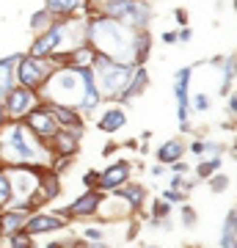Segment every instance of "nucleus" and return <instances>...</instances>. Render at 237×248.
Returning <instances> with one entry per match:
<instances>
[{
	"label": "nucleus",
	"instance_id": "ddd939ff",
	"mask_svg": "<svg viewBox=\"0 0 237 248\" xmlns=\"http://www.w3.org/2000/svg\"><path fill=\"white\" fill-rule=\"evenodd\" d=\"M124 122H127V116H124L122 108H111L102 119H99V130L102 133H116V130H122Z\"/></svg>",
	"mask_w": 237,
	"mask_h": 248
},
{
	"label": "nucleus",
	"instance_id": "a878e982",
	"mask_svg": "<svg viewBox=\"0 0 237 248\" xmlns=\"http://www.w3.org/2000/svg\"><path fill=\"white\" fill-rule=\"evenodd\" d=\"M31 28H33V31H42V28H50V14H47V11H39V14L33 17V22H31Z\"/></svg>",
	"mask_w": 237,
	"mask_h": 248
},
{
	"label": "nucleus",
	"instance_id": "6e6552de",
	"mask_svg": "<svg viewBox=\"0 0 237 248\" xmlns=\"http://www.w3.org/2000/svg\"><path fill=\"white\" fill-rule=\"evenodd\" d=\"M25 119H28V127H31L36 135H42V138H53V135L58 133V122L53 119L50 108L36 105L31 113H25Z\"/></svg>",
	"mask_w": 237,
	"mask_h": 248
},
{
	"label": "nucleus",
	"instance_id": "4be33fe9",
	"mask_svg": "<svg viewBox=\"0 0 237 248\" xmlns=\"http://www.w3.org/2000/svg\"><path fill=\"white\" fill-rule=\"evenodd\" d=\"M53 138L58 141V152H61V155H72V152H75V141H78V138H72V130H66V133H55Z\"/></svg>",
	"mask_w": 237,
	"mask_h": 248
},
{
	"label": "nucleus",
	"instance_id": "b1692460",
	"mask_svg": "<svg viewBox=\"0 0 237 248\" xmlns=\"http://www.w3.org/2000/svg\"><path fill=\"white\" fill-rule=\"evenodd\" d=\"M218 169H221V157H212V160H207V163H202V166L196 169V174L202 179H210L212 171H218Z\"/></svg>",
	"mask_w": 237,
	"mask_h": 248
},
{
	"label": "nucleus",
	"instance_id": "9b49d317",
	"mask_svg": "<svg viewBox=\"0 0 237 248\" xmlns=\"http://www.w3.org/2000/svg\"><path fill=\"white\" fill-rule=\"evenodd\" d=\"M66 226V218L61 215H33V218H28L22 232L25 234H39V232H53V229H63Z\"/></svg>",
	"mask_w": 237,
	"mask_h": 248
},
{
	"label": "nucleus",
	"instance_id": "72a5a7b5",
	"mask_svg": "<svg viewBox=\"0 0 237 248\" xmlns=\"http://www.w3.org/2000/svg\"><path fill=\"white\" fill-rule=\"evenodd\" d=\"M176 22H179V25H188V14H185L182 9H176Z\"/></svg>",
	"mask_w": 237,
	"mask_h": 248
},
{
	"label": "nucleus",
	"instance_id": "dca6fc26",
	"mask_svg": "<svg viewBox=\"0 0 237 248\" xmlns=\"http://www.w3.org/2000/svg\"><path fill=\"white\" fill-rule=\"evenodd\" d=\"M83 6V0H47V14H72Z\"/></svg>",
	"mask_w": 237,
	"mask_h": 248
},
{
	"label": "nucleus",
	"instance_id": "6ab92c4d",
	"mask_svg": "<svg viewBox=\"0 0 237 248\" xmlns=\"http://www.w3.org/2000/svg\"><path fill=\"white\" fill-rule=\"evenodd\" d=\"M235 210H229L226 221H223V232H221V248H235Z\"/></svg>",
	"mask_w": 237,
	"mask_h": 248
},
{
	"label": "nucleus",
	"instance_id": "0eeeda50",
	"mask_svg": "<svg viewBox=\"0 0 237 248\" xmlns=\"http://www.w3.org/2000/svg\"><path fill=\"white\" fill-rule=\"evenodd\" d=\"M66 28H69V22H66V25L47 28V31H44V33L33 42V47H31V55H33V58H47L50 53H55V50L61 47V42L66 39Z\"/></svg>",
	"mask_w": 237,
	"mask_h": 248
},
{
	"label": "nucleus",
	"instance_id": "f704fd0d",
	"mask_svg": "<svg viewBox=\"0 0 237 248\" xmlns=\"http://www.w3.org/2000/svg\"><path fill=\"white\" fill-rule=\"evenodd\" d=\"M163 42H166V45H174V42H176V33H163Z\"/></svg>",
	"mask_w": 237,
	"mask_h": 248
},
{
	"label": "nucleus",
	"instance_id": "423d86ee",
	"mask_svg": "<svg viewBox=\"0 0 237 248\" xmlns=\"http://www.w3.org/2000/svg\"><path fill=\"white\" fill-rule=\"evenodd\" d=\"M33 108H36V91L22 89V86H11L9 94H6V105H3L6 113L14 116V119H19V116L31 113Z\"/></svg>",
	"mask_w": 237,
	"mask_h": 248
},
{
	"label": "nucleus",
	"instance_id": "58836bf2",
	"mask_svg": "<svg viewBox=\"0 0 237 248\" xmlns=\"http://www.w3.org/2000/svg\"><path fill=\"white\" fill-rule=\"evenodd\" d=\"M3 122H6V110H3V105H0V127H3Z\"/></svg>",
	"mask_w": 237,
	"mask_h": 248
},
{
	"label": "nucleus",
	"instance_id": "a211bd4d",
	"mask_svg": "<svg viewBox=\"0 0 237 248\" xmlns=\"http://www.w3.org/2000/svg\"><path fill=\"white\" fill-rule=\"evenodd\" d=\"M25 221H28L25 213H9L6 218H3V223H0V229L6 232V234H17V232H22Z\"/></svg>",
	"mask_w": 237,
	"mask_h": 248
},
{
	"label": "nucleus",
	"instance_id": "4c0bfd02",
	"mask_svg": "<svg viewBox=\"0 0 237 248\" xmlns=\"http://www.w3.org/2000/svg\"><path fill=\"white\" fill-rule=\"evenodd\" d=\"M152 174H155V177H163V166H160V163H158V166L152 169Z\"/></svg>",
	"mask_w": 237,
	"mask_h": 248
},
{
	"label": "nucleus",
	"instance_id": "bb28decb",
	"mask_svg": "<svg viewBox=\"0 0 237 248\" xmlns=\"http://www.w3.org/2000/svg\"><path fill=\"white\" fill-rule=\"evenodd\" d=\"M193 110H199V113L210 110V97H207V94H196L193 97Z\"/></svg>",
	"mask_w": 237,
	"mask_h": 248
},
{
	"label": "nucleus",
	"instance_id": "5701e85b",
	"mask_svg": "<svg viewBox=\"0 0 237 248\" xmlns=\"http://www.w3.org/2000/svg\"><path fill=\"white\" fill-rule=\"evenodd\" d=\"M11 196H14V187H11V179L6 171H0V204H9Z\"/></svg>",
	"mask_w": 237,
	"mask_h": 248
},
{
	"label": "nucleus",
	"instance_id": "7c9ffc66",
	"mask_svg": "<svg viewBox=\"0 0 237 248\" xmlns=\"http://www.w3.org/2000/svg\"><path fill=\"white\" fill-rule=\"evenodd\" d=\"M163 199H166V202H182V193H179V190H166Z\"/></svg>",
	"mask_w": 237,
	"mask_h": 248
},
{
	"label": "nucleus",
	"instance_id": "473e14b6",
	"mask_svg": "<svg viewBox=\"0 0 237 248\" xmlns=\"http://www.w3.org/2000/svg\"><path fill=\"white\" fill-rule=\"evenodd\" d=\"M97 177H99V171H88L86 177H83V182L86 185H97Z\"/></svg>",
	"mask_w": 237,
	"mask_h": 248
},
{
	"label": "nucleus",
	"instance_id": "a19ab883",
	"mask_svg": "<svg viewBox=\"0 0 237 248\" xmlns=\"http://www.w3.org/2000/svg\"><path fill=\"white\" fill-rule=\"evenodd\" d=\"M149 248H155V246H149Z\"/></svg>",
	"mask_w": 237,
	"mask_h": 248
},
{
	"label": "nucleus",
	"instance_id": "39448f33",
	"mask_svg": "<svg viewBox=\"0 0 237 248\" xmlns=\"http://www.w3.org/2000/svg\"><path fill=\"white\" fill-rule=\"evenodd\" d=\"M19 69H17V78L22 83V89H31L36 91L42 83H47V78L53 75V63L47 61V58H33V55H28L22 58L19 55Z\"/></svg>",
	"mask_w": 237,
	"mask_h": 248
},
{
	"label": "nucleus",
	"instance_id": "ea45409f",
	"mask_svg": "<svg viewBox=\"0 0 237 248\" xmlns=\"http://www.w3.org/2000/svg\"><path fill=\"white\" fill-rule=\"evenodd\" d=\"M47 248H61V246H58V243H53V246H47Z\"/></svg>",
	"mask_w": 237,
	"mask_h": 248
},
{
	"label": "nucleus",
	"instance_id": "7ed1b4c3",
	"mask_svg": "<svg viewBox=\"0 0 237 248\" xmlns=\"http://www.w3.org/2000/svg\"><path fill=\"white\" fill-rule=\"evenodd\" d=\"M0 149H3V157L17 160V163H33V160L42 157V146L28 135V130L22 124H11L3 141H0Z\"/></svg>",
	"mask_w": 237,
	"mask_h": 248
},
{
	"label": "nucleus",
	"instance_id": "2eb2a0df",
	"mask_svg": "<svg viewBox=\"0 0 237 248\" xmlns=\"http://www.w3.org/2000/svg\"><path fill=\"white\" fill-rule=\"evenodd\" d=\"M14 61H19V55H11L6 61H0V97H6L11 89V69H14Z\"/></svg>",
	"mask_w": 237,
	"mask_h": 248
},
{
	"label": "nucleus",
	"instance_id": "1a4fd4ad",
	"mask_svg": "<svg viewBox=\"0 0 237 248\" xmlns=\"http://www.w3.org/2000/svg\"><path fill=\"white\" fill-rule=\"evenodd\" d=\"M190 75H193V69L190 66H185V69L176 72V99H179V110H176V116H179V124H182V130H188V113H190V102H188V80H190Z\"/></svg>",
	"mask_w": 237,
	"mask_h": 248
},
{
	"label": "nucleus",
	"instance_id": "c756f323",
	"mask_svg": "<svg viewBox=\"0 0 237 248\" xmlns=\"http://www.w3.org/2000/svg\"><path fill=\"white\" fill-rule=\"evenodd\" d=\"M168 215V204L166 202H155V218H166Z\"/></svg>",
	"mask_w": 237,
	"mask_h": 248
},
{
	"label": "nucleus",
	"instance_id": "20e7f679",
	"mask_svg": "<svg viewBox=\"0 0 237 248\" xmlns=\"http://www.w3.org/2000/svg\"><path fill=\"white\" fill-rule=\"evenodd\" d=\"M94 69H97V80H94V83L102 86L99 94L113 97V94H122L124 91V86L130 83L132 72H135V66H130V63H116V61H111V58L94 55Z\"/></svg>",
	"mask_w": 237,
	"mask_h": 248
},
{
	"label": "nucleus",
	"instance_id": "393cba45",
	"mask_svg": "<svg viewBox=\"0 0 237 248\" xmlns=\"http://www.w3.org/2000/svg\"><path fill=\"white\" fill-rule=\"evenodd\" d=\"M11 248H33V243H31V234H25V232H17V234H14V240H11Z\"/></svg>",
	"mask_w": 237,
	"mask_h": 248
},
{
	"label": "nucleus",
	"instance_id": "f257e3e1",
	"mask_svg": "<svg viewBox=\"0 0 237 248\" xmlns=\"http://www.w3.org/2000/svg\"><path fill=\"white\" fill-rule=\"evenodd\" d=\"M88 39H91V50L99 53L102 58H111L116 63H130L135 55V33L130 28L111 17H99L88 25Z\"/></svg>",
	"mask_w": 237,
	"mask_h": 248
},
{
	"label": "nucleus",
	"instance_id": "c9c22d12",
	"mask_svg": "<svg viewBox=\"0 0 237 248\" xmlns=\"http://www.w3.org/2000/svg\"><path fill=\"white\" fill-rule=\"evenodd\" d=\"M179 42H190V31H188V28H185L182 33H179Z\"/></svg>",
	"mask_w": 237,
	"mask_h": 248
},
{
	"label": "nucleus",
	"instance_id": "f8f14e48",
	"mask_svg": "<svg viewBox=\"0 0 237 248\" xmlns=\"http://www.w3.org/2000/svg\"><path fill=\"white\" fill-rule=\"evenodd\" d=\"M127 179H130V163L119 160L116 166H111L108 171H102V174H99V177H97V185H99V187H122Z\"/></svg>",
	"mask_w": 237,
	"mask_h": 248
},
{
	"label": "nucleus",
	"instance_id": "cd10ccee",
	"mask_svg": "<svg viewBox=\"0 0 237 248\" xmlns=\"http://www.w3.org/2000/svg\"><path fill=\"white\" fill-rule=\"evenodd\" d=\"M210 187H212V193H221V190H226V187H229V177H226V174H218V177L210 182Z\"/></svg>",
	"mask_w": 237,
	"mask_h": 248
},
{
	"label": "nucleus",
	"instance_id": "9d476101",
	"mask_svg": "<svg viewBox=\"0 0 237 248\" xmlns=\"http://www.w3.org/2000/svg\"><path fill=\"white\" fill-rule=\"evenodd\" d=\"M102 199H105V196L99 193V190H88V193L80 196L78 202H72L69 207L63 210V215H72V218H80V215H94V210L102 204Z\"/></svg>",
	"mask_w": 237,
	"mask_h": 248
},
{
	"label": "nucleus",
	"instance_id": "f03ea898",
	"mask_svg": "<svg viewBox=\"0 0 237 248\" xmlns=\"http://www.w3.org/2000/svg\"><path fill=\"white\" fill-rule=\"evenodd\" d=\"M91 80H94L91 69H75V66L58 69L47 78V99H53L55 108H80V102L86 97V86Z\"/></svg>",
	"mask_w": 237,
	"mask_h": 248
},
{
	"label": "nucleus",
	"instance_id": "2f4dec72",
	"mask_svg": "<svg viewBox=\"0 0 237 248\" xmlns=\"http://www.w3.org/2000/svg\"><path fill=\"white\" fill-rule=\"evenodd\" d=\"M86 237L91 240V243H99V240H102V232L99 229H86Z\"/></svg>",
	"mask_w": 237,
	"mask_h": 248
},
{
	"label": "nucleus",
	"instance_id": "c85d7f7f",
	"mask_svg": "<svg viewBox=\"0 0 237 248\" xmlns=\"http://www.w3.org/2000/svg\"><path fill=\"white\" fill-rule=\"evenodd\" d=\"M182 218H185V226H188V229L196 226V213L190 210V207H182Z\"/></svg>",
	"mask_w": 237,
	"mask_h": 248
},
{
	"label": "nucleus",
	"instance_id": "aec40b11",
	"mask_svg": "<svg viewBox=\"0 0 237 248\" xmlns=\"http://www.w3.org/2000/svg\"><path fill=\"white\" fill-rule=\"evenodd\" d=\"M116 196H119V199H127V204H130V207H141V204H143L146 190H143L141 185H130V187H124V190H119Z\"/></svg>",
	"mask_w": 237,
	"mask_h": 248
},
{
	"label": "nucleus",
	"instance_id": "4468645a",
	"mask_svg": "<svg viewBox=\"0 0 237 248\" xmlns=\"http://www.w3.org/2000/svg\"><path fill=\"white\" fill-rule=\"evenodd\" d=\"M182 141H166L163 146L158 149V160L160 166L163 163H179V157H182Z\"/></svg>",
	"mask_w": 237,
	"mask_h": 248
},
{
	"label": "nucleus",
	"instance_id": "f3484780",
	"mask_svg": "<svg viewBox=\"0 0 237 248\" xmlns=\"http://www.w3.org/2000/svg\"><path fill=\"white\" fill-rule=\"evenodd\" d=\"M127 86H130V89L122 91L124 99H130V97H135V94H141V91H143V86H146V69L141 66V69L132 72V78H130V83H127Z\"/></svg>",
	"mask_w": 237,
	"mask_h": 248
},
{
	"label": "nucleus",
	"instance_id": "412c9836",
	"mask_svg": "<svg viewBox=\"0 0 237 248\" xmlns=\"http://www.w3.org/2000/svg\"><path fill=\"white\" fill-rule=\"evenodd\" d=\"M53 119H55V122L80 127V119H78V110H75V108H53Z\"/></svg>",
	"mask_w": 237,
	"mask_h": 248
},
{
	"label": "nucleus",
	"instance_id": "e433bc0d",
	"mask_svg": "<svg viewBox=\"0 0 237 248\" xmlns=\"http://www.w3.org/2000/svg\"><path fill=\"white\" fill-rule=\"evenodd\" d=\"M174 169H176V174H185V171H188V166H185V163H174Z\"/></svg>",
	"mask_w": 237,
	"mask_h": 248
}]
</instances>
